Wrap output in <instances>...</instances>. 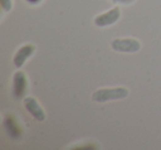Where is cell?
I'll return each mask as SVG.
<instances>
[{
    "label": "cell",
    "instance_id": "3957f363",
    "mask_svg": "<svg viewBox=\"0 0 161 150\" xmlns=\"http://www.w3.org/2000/svg\"><path fill=\"white\" fill-rule=\"evenodd\" d=\"M120 17V9L118 7H115L114 9L109 10L106 14H103L101 16L95 18V25L98 27H106V25H114Z\"/></svg>",
    "mask_w": 161,
    "mask_h": 150
},
{
    "label": "cell",
    "instance_id": "7a4b0ae2",
    "mask_svg": "<svg viewBox=\"0 0 161 150\" xmlns=\"http://www.w3.org/2000/svg\"><path fill=\"white\" fill-rule=\"evenodd\" d=\"M113 50L118 52H127V53H134L140 50L141 45L135 39H116L112 42Z\"/></svg>",
    "mask_w": 161,
    "mask_h": 150
},
{
    "label": "cell",
    "instance_id": "8992f818",
    "mask_svg": "<svg viewBox=\"0 0 161 150\" xmlns=\"http://www.w3.org/2000/svg\"><path fill=\"white\" fill-rule=\"evenodd\" d=\"M36 47H33L32 44H27V45H23L20 50L16 53L14 58V63L17 67H21L25 62L32 55V53L34 52Z\"/></svg>",
    "mask_w": 161,
    "mask_h": 150
},
{
    "label": "cell",
    "instance_id": "277c9868",
    "mask_svg": "<svg viewBox=\"0 0 161 150\" xmlns=\"http://www.w3.org/2000/svg\"><path fill=\"white\" fill-rule=\"evenodd\" d=\"M25 90H27V79L25 73L17 72L14 76V98L20 99L25 96Z\"/></svg>",
    "mask_w": 161,
    "mask_h": 150
},
{
    "label": "cell",
    "instance_id": "ba28073f",
    "mask_svg": "<svg viewBox=\"0 0 161 150\" xmlns=\"http://www.w3.org/2000/svg\"><path fill=\"white\" fill-rule=\"evenodd\" d=\"M1 1V6L6 11H10L12 8V1L11 0H0Z\"/></svg>",
    "mask_w": 161,
    "mask_h": 150
},
{
    "label": "cell",
    "instance_id": "9c48e42d",
    "mask_svg": "<svg viewBox=\"0 0 161 150\" xmlns=\"http://www.w3.org/2000/svg\"><path fill=\"white\" fill-rule=\"evenodd\" d=\"M28 3H31V5H36V3H39L41 1V0H27Z\"/></svg>",
    "mask_w": 161,
    "mask_h": 150
},
{
    "label": "cell",
    "instance_id": "6da1fadb",
    "mask_svg": "<svg viewBox=\"0 0 161 150\" xmlns=\"http://www.w3.org/2000/svg\"><path fill=\"white\" fill-rule=\"evenodd\" d=\"M128 90L125 87H116V88H103L93 93L92 99L97 103H104L108 101H115V99H121L127 97Z\"/></svg>",
    "mask_w": 161,
    "mask_h": 150
},
{
    "label": "cell",
    "instance_id": "52a82bcc",
    "mask_svg": "<svg viewBox=\"0 0 161 150\" xmlns=\"http://www.w3.org/2000/svg\"><path fill=\"white\" fill-rule=\"evenodd\" d=\"M3 127H5L7 134L9 135L11 138L18 139L20 137V129H19V126H17L16 121L12 117H6L5 120H3Z\"/></svg>",
    "mask_w": 161,
    "mask_h": 150
},
{
    "label": "cell",
    "instance_id": "30bf717a",
    "mask_svg": "<svg viewBox=\"0 0 161 150\" xmlns=\"http://www.w3.org/2000/svg\"><path fill=\"white\" fill-rule=\"evenodd\" d=\"M114 1H118V3H130L132 0H114Z\"/></svg>",
    "mask_w": 161,
    "mask_h": 150
},
{
    "label": "cell",
    "instance_id": "5b68a950",
    "mask_svg": "<svg viewBox=\"0 0 161 150\" xmlns=\"http://www.w3.org/2000/svg\"><path fill=\"white\" fill-rule=\"evenodd\" d=\"M25 106L28 109V112L39 121H43L45 119V113L44 110L41 108L39 103L36 102V98L33 97H25Z\"/></svg>",
    "mask_w": 161,
    "mask_h": 150
}]
</instances>
